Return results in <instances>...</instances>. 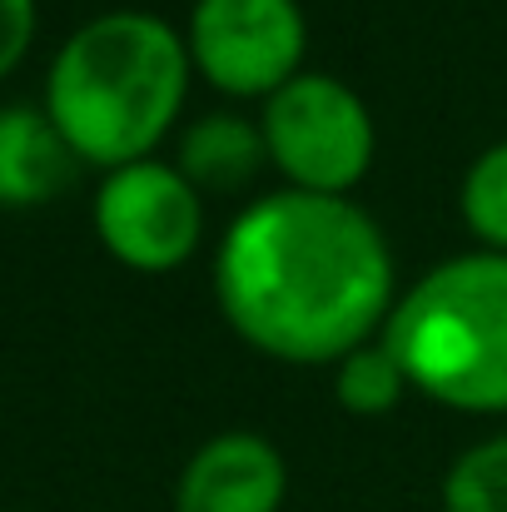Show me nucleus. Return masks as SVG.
<instances>
[{"label":"nucleus","mask_w":507,"mask_h":512,"mask_svg":"<svg viewBox=\"0 0 507 512\" xmlns=\"http://www.w3.org/2000/svg\"><path fill=\"white\" fill-rule=\"evenodd\" d=\"M289 498L284 453L249 428L214 433L174 483V512H279Z\"/></svg>","instance_id":"nucleus-7"},{"label":"nucleus","mask_w":507,"mask_h":512,"mask_svg":"<svg viewBox=\"0 0 507 512\" xmlns=\"http://www.w3.org/2000/svg\"><path fill=\"white\" fill-rule=\"evenodd\" d=\"M184 45L219 95L269 100L299 75L309 20L299 0H194Z\"/></svg>","instance_id":"nucleus-5"},{"label":"nucleus","mask_w":507,"mask_h":512,"mask_svg":"<svg viewBox=\"0 0 507 512\" xmlns=\"http://www.w3.org/2000/svg\"><path fill=\"white\" fill-rule=\"evenodd\" d=\"M269 145L264 130L239 120V115H199L184 135H179V160L174 170L184 174L194 189H244L254 174L264 170Z\"/></svg>","instance_id":"nucleus-9"},{"label":"nucleus","mask_w":507,"mask_h":512,"mask_svg":"<svg viewBox=\"0 0 507 512\" xmlns=\"http://www.w3.org/2000/svg\"><path fill=\"white\" fill-rule=\"evenodd\" d=\"M383 343L413 393L458 413H507V254L478 249L398 294Z\"/></svg>","instance_id":"nucleus-3"},{"label":"nucleus","mask_w":507,"mask_h":512,"mask_svg":"<svg viewBox=\"0 0 507 512\" xmlns=\"http://www.w3.org/2000/svg\"><path fill=\"white\" fill-rule=\"evenodd\" d=\"M40 30V5L35 0H0V80L30 55Z\"/></svg>","instance_id":"nucleus-13"},{"label":"nucleus","mask_w":507,"mask_h":512,"mask_svg":"<svg viewBox=\"0 0 507 512\" xmlns=\"http://www.w3.org/2000/svg\"><path fill=\"white\" fill-rule=\"evenodd\" d=\"M80 155L45 105H0V209H35L70 189Z\"/></svg>","instance_id":"nucleus-8"},{"label":"nucleus","mask_w":507,"mask_h":512,"mask_svg":"<svg viewBox=\"0 0 507 512\" xmlns=\"http://www.w3.org/2000/svg\"><path fill=\"white\" fill-rule=\"evenodd\" d=\"M259 130L269 145V165L289 179V189L334 199H348L378 145L373 115L358 90L324 70H299L284 90H274L264 100Z\"/></svg>","instance_id":"nucleus-4"},{"label":"nucleus","mask_w":507,"mask_h":512,"mask_svg":"<svg viewBox=\"0 0 507 512\" xmlns=\"http://www.w3.org/2000/svg\"><path fill=\"white\" fill-rule=\"evenodd\" d=\"M458 209H463V224L473 229V239H483L493 254H507V140L488 145L468 165Z\"/></svg>","instance_id":"nucleus-12"},{"label":"nucleus","mask_w":507,"mask_h":512,"mask_svg":"<svg viewBox=\"0 0 507 512\" xmlns=\"http://www.w3.org/2000/svg\"><path fill=\"white\" fill-rule=\"evenodd\" d=\"M95 234L115 264L135 274H169L199 249V189L160 160L120 165L95 189Z\"/></svg>","instance_id":"nucleus-6"},{"label":"nucleus","mask_w":507,"mask_h":512,"mask_svg":"<svg viewBox=\"0 0 507 512\" xmlns=\"http://www.w3.org/2000/svg\"><path fill=\"white\" fill-rule=\"evenodd\" d=\"M189 45L150 10H105L65 35L45 70V115L80 165L155 160L189 95Z\"/></svg>","instance_id":"nucleus-2"},{"label":"nucleus","mask_w":507,"mask_h":512,"mask_svg":"<svg viewBox=\"0 0 507 512\" xmlns=\"http://www.w3.org/2000/svg\"><path fill=\"white\" fill-rule=\"evenodd\" d=\"M403 393H408V378H403L398 358L388 353L383 339L363 343L334 363V398L353 418H383L403 403Z\"/></svg>","instance_id":"nucleus-10"},{"label":"nucleus","mask_w":507,"mask_h":512,"mask_svg":"<svg viewBox=\"0 0 507 512\" xmlns=\"http://www.w3.org/2000/svg\"><path fill=\"white\" fill-rule=\"evenodd\" d=\"M214 299L224 324L279 363H338L393 314V249L368 209L279 189L219 239Z\"/></svg>","instance_id":"nucleus-1"},{"label":"nucleus","mask_w":507,"mask_h":512,"mask_svg":"<svg viewBox=\"0 0 507 512\" xmlns=\"http://www.w3.org/2000/svg\"><path fill=\"white\" fill-rule=\"evenodd\" d=\"M443 512H507V433L453 458L443 478Z\"/></svg>","instance_id":"nucleus-11"}]
</instances>
